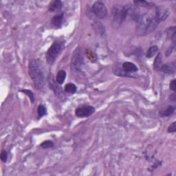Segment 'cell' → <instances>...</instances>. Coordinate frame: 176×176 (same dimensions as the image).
Masks as SVG:
<instances>
[{
  "label": "cell",
  "mask_w": 176,
  "mask_h": 176,
  "mask_svg": "<svg viewBox=\"0 0 176 176\" xmlns=\"http://www.w3.org/2000/svg\"><path fill=\"white\" fill-rule=\"evenodd\" d=\"M174 111H175V108L171 106V105H170V106H169L165 110L160 111V116L162 117H169L172 116V115L174 114Z\"/></svg>",
  "instance_id": "2e32d148"
},
{
  "label": "cell",
  "mask_w": 176,
  "mask_h": 176,
  "mask_svg": "<svg viewBox=\"0 0 176 176\" xmlns=\"http://www.w3.org/2000/svg\"><path fill=\"white\" fill-rule=\"evenodd\" d=\"M64 49V41L56 40L52 44L46 52V61L50 65L55 61L57 57Z\"/></svg>",
  "instance_id": "277c9868"
},
{
  "label": "cell",
  "mask_w": 176,
  "mask_h": 176,
  "mask_svg": "<svg viewBox=\"0 0 176 176\" xmlns=\"http://www.w3.org/2000/svg\"><path fill=\"white\" fill-rule=\"evenodd\" d=\"M29 74L37 90H41L46 83V76L41 63L38 60H31L28 65Z\"/></svg>",
  "instance_id": "7a4b0ae2"
},
{
  "label": "cell",
  "mask_w": 176,
  "mask_h": 176,
  "mask_svg": "<svg viewBox=\"0 0 176 176\" xmlns=\"http://www.w3.org/2000/svg\"><path fill=\"white\" fill-rule=\"evenodd\" d=\"M162 54L160 52L158 54V55L156 56V59L153 62V69L156 71H160L161 70V68L162 66Z\"/></svg>",
  "instance_id": "8fae6325"
},
{
  "label": "cell",
  "mask_w": 176,
  "mask_h": 176,
  "mask_svg": "<svg viewBox=\"0 0 176 176\" xmlns=\"http://www.w3.org/2000/svg\"><path fill=\"white\" fill-rule=\"evenodd\" d=\"M160 71L166 74H173L175 72V63L172 62L162 65Z\"/></svg>",
  "instance_id": "30bf717a"
},
{
  "label": "cell",
  "mask_w": 176,
  "mask_h": 176,
  "mask_svg": "<svg viewBox=\"0 0 176 176\" xmlns=\"http://www.w3.org/2000/svg\"><path fill=\"white\" fill-rule=\"evenodd\" d=\"M95 111V108L92 106H83L76 109L75 115L79 118H86L90 116Z\"/></svg>",
  "instance_id": "52a82bcc"
},
{
  "label": "cell",
  "mask_w": 176,
  "mask_h": 176,
  "mask_svg": "<svg viewBox=\"0 0 176 176\" xmlns=\"http://www.w3.org/2000/svg\"><path fill=\"white\" fill-rule=\"evenodd\" d=\"M134 4H135L136 6H142V7L144 8H153L154 7V4H152V3L148 2L147 1H145V0H140V1H134L133 2Z\"/></svg>",
  "instance_id": "ac0fdd59"
},
{
  "label": "cell",
  "mask_w": 176,
  "mask_h": 176,
  "mask_svg": "<svg viewBox=\"0 0 176 176\" xmlns=\"http://www.w3.org/2000/svg\"><path fill=\"white\" fill-rule=\"evenodd\" d=\"M123 71L126 73V74L129 73H133L137 72L138 70V67L135 65V64L131 62H124L123 64ZM128 75V74H127ZM129 76V75H128Z\"/></svg>",
  "instance_id": "9c48e42d"
},
{
  "label": "cell",
  "mask_w": 176,
  "mask_h": 176,
  "mask_svg": "<svg viewBox=\"0 0 176 176\" xmlns=\"http://www.w3.org/2000/svg\"><path fill=\"white\" fill-rule=\"evenodd\" d=\"M40 146L41 147H42L43 149H48L54 146V142L51 141V140H46V141L41 143Z\"/></svg>",
  "instance_id": "7402d4cb"
},
{
  "label": "cell",
  "mask_w": 176,
  "mask_h": 176,
  "mask_svg": "<svg viewBox=\"0 0 176 176\" xmlns=\"http://www.w3.org/2000/svg\"><path fill=\"white\" fill-rule=\"evenodd\" d=\"M170 98H171V100L173 101H174L175 102V99H176V96L175 94H173L171 97H170Z\"/></svg>",
  "instance_id": "484cf974"
},
{
  "label": "cell",
  "mask_w": 176,
  "mask_h": 176,
  "mask_svg": "<svg viewBox=\"0 0 176 176\" xmlns=\"http://www.w3.org/2000/svg\"><path fill=\"white\" fill-rule=\"evenodd\" d=\"M133 20L136 21L137 33L142 36L152 33L160 24L156 17L155 12L154 13L145 12L143 14L136 12Z\"/></svg>",
  "instance_id": "6da1fadb"
},
{
  "label": "cell",
  "mask_w": 176,
  "mask_h": 176,
  "mask_svg": "<svg viewBox=\"0 0 176 176\" xmlns=\"http://www.w3.org/2000/svg\"><path fill=\"white\" fill-rule=\"evenodd\" d=\"M169 15V12L167 8L164 7H157L155 9V15L158 21L161 23L162 21H164L167 19Z\"/></svg>",
  "instance_id": "ba28073f"
},
{
  "label": "cell",
  "mask_w": 176,
  "mask_h": 176,
  "mask_svg": "<svg viewBox=\"0 0 176 176\" xmlns=\"http://www.w3.org/2000/svg\"><path fill=\"white\" fill-rule=\"evenodd\" d=\"M49 82H50L49 84L50 85V87L52 88V89L54 90V93H56V95H58V94L61 95L63 94L61 89H60V88L58 87V85L55 84V83H54V81L53 76L51 74L49 76Z\"/></svg>",
  "instance_id": "4fadbf2b"
},
{
  "label": "cell",
  "mask_w": 176,
  "mask_h": 176,
  "mask_svg": "<svg viewBox=\"0 0 176 176\" xmlns=\"http://www.w3.org/2000/svg\"><path fill=\"white\" fill-rule=\"evenodd\" d=\"M169 88L170 89H171L172 91H174V92L176 91V80L174 79L173 80L170 82V84H169Z\"/></svg>",
  "instance_id": "d4e9b609"
},
{
  "label": "cell",
  "mask_w": 176,
  "mask_h": 176,
  "mask_svg": "<svg viewBox=\"0 0 176 176\" xmlns=\"http://www.w3.org/2000/svg\"><path fill=\"white\" fill-rule=\"evenodd\" d=\"M167 131L169 133H175L176 131V122H174L172 124H171V125L169 127Z\"/></svg>",
  "instance_id": "cb8c5ba5"
},
{
  "label": "cell",
  "mask_w": 176,
  "mask_h": 176,
  "mask_svg": "<svg viewBox=\"0 0 176 176\" xmlns=\"http://www.w3.org/2000/svg\"><path fill=\"white\" fill-rule=\"evenodd\" d=\"M65 92L68 94H74L76 92V86L73 83H68L65 86Z\"/></svg>",
  "instance_id": "d6986e66"
},
{
  "label": "cell",
  "mask_w": 176,
  "mask_h": 176,
  "mask_svg": "<svg viewBox=\"0 0 176 176\" xmlns=\"http://www.w3.org/2000/svg\"><path fill=\"white\" fill-rule=\"evenodd\" d=\"M0 158H1L2 161L3 162H6L7 161V159H8V153L6 151H2L1 153V155H0Z\"/></svg>",
  "instance_id": "603a6c76"
},
{
  "label": "cell",
  "mask_w": 176,
  "mask_h": 176,
  "mask_svg": "<svg viewBox=\"0 0 176 176\" xmlns=\"http://www.w3.org/2000/svg\"><path fill=\"white\" fill-rule=\"evenodd\" d=\"M62 6H63L62 2L59 1V0H56V1H54L51 4L49 8V11L51 12H56L57 11L60 10V9L62 8Z\"/></svg>",
  "instance_id": "5bb4252c"
},
{
  "label": "cell",
  "mask_w": 176,
  "mask_h": 176,
  "mask_svg": "<svg viewBox=\"0 0 176 176\" xmlns=\"http://www.w3.org/2000/svg\"><path fill=\"white\" fill-rule=\"evenodd\" d=\"M21 92H23L24 94H25V95H27L29 97L30 99V101L32 103H33L34 102V95L33 94V92H31L30 90H28V89H21L20 90Z\"/></svg>",
  "instance_id": "44dd1931"
},
{
  "label": "cell",
  "mask_w": 176,
  "mask_h": 176,
  "mask_svg": "<svg viewBox=\"0 0 176 176\" xmlns=\"http://www.w3.org/2000/svg\"><path fill=\"white\" fill-rule=\"evenodd\" d=\"M63 20V14L61 13L54 16L52 19V20H51V23H52L54 26L59 28L61 26Z\"/></svg>",
  "instance_id": "7c38bea8"
},
{
  "label": "cell",
  "mask_w": 176,
  "mask_h": 176,
  "mask_svg": "<svg viewBox=\"0 0 176 176\" xmlns=\"http://www.w3.org/2000/svg\"><path fill=\"white\" fill-rule=\"evenodd\" d=\"M158 46H151L148 49V50H147V54H146V57L148 59L152 58V57L154 56L155 54L158 52Z\"/></svg>",
  "instance_id": "e0dca14e"
},
{
  "label": "cell",
  "mask_w": 176,
  "mask_h": 176,
  "mask_svg": "<svg viewBox=\"0 0 176 176\" xmlns=\"http://www.w3.org/2000/svg\"><path fill=\"white\" fill-rule=\"evenodd\" d=\"M136 12L135 9L129 5L115 6L112 9L113 23L115 27L120 26L129 16L133 19Z\"/></svg>",
  "instance_id": "3957f363"
},
{
  "label": "cell",
  "mask_w": 176,
  "mask_h": 176,
  "mask_svg": "<svg viewBox=\"0 0 176 176\" xmlns=\"http://www.w3.org/2000/svg\"><path fill=\"white\" fill-rule=\"evenodd\" d=\"M84 64V58L81 49L80 47L76 48L73 52L71 59V68L74 72L81 71Z\"/></svg>",
  "instance_id": "5b68a950"
},
{
  "label": "cell",
  "mask_w": 176,
  "mask_h": 176,
  "mask_svg": "<svg viewBox=\"0 0 176 176\" xmlns=\"http://www.w3.org/2000/svg\"><path fill=\"white\" fill-rule=\"evenodd\" d=\"M92 11L94 15L98 19H103L107 15L106 6L101 2H96L92 7Z\"/></svg>",
  "instance_id": "8992f818"
},
{
  "label": "cell",
  "mask_w": 176,
  "mask_h": 176,
  "mask_svg": "<svg viewBox=\"0 0 176 176\" xmlns=\"http://www.w3.org/2000/svg\"><path fill=\"white\" fill-rule=\"evenodd\" d=\"M37 113H38V118H41L43 116H46L47 114V109L43 105H39L37 108Z\"/></svg>",
  "instance_id": "ffe728a7"
},
{
  "label": "cell",
  "mask_w": 176,
  "mask_h": 176,
  "mask_svg": "<svg viewBox=\"0 0 176 176\" xmlns=\"http://www.w3.org/2000/svg\"><path fill=\"white\" fill-rule=\"evenodd\" d=\"M65 77H66V72L65 70H59L56 76V83H58L59 85H62L64 81H65Z\"/></svg>",
  "instance_id": "9a60e30c"
}]
</instances>
